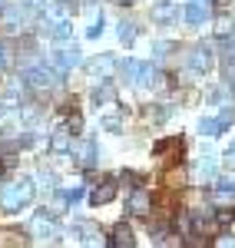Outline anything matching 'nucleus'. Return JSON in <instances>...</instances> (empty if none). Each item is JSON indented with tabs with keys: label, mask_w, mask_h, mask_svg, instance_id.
<instances>
[{
	"label": "nucleus",
	"mask_w": 235,
	"mask_h": 248,
	"mask_svg": "<svg viewBox=\"0 0 235 248\" xmlns=\"http://www.w3.org/2000/svg\"><path fill=\"white\" fill-rule=\"evenodd\" d=\"M30 202H33V186L30 182H14V186H3V192H0V205L7 212H20Z\"/></svg>",
	"instance_id": "obj_1"
},
{
	"label": "nucleus",
	"mask_w": 235,
	"mask_h": 248,
	"mask_svg": "<svg viewBox=\"0 0 235 248\" xmlns=\"http://www.w3.org/2000/svg\"><path fill=\"white\" fill-rule=\"evenodd\" d=\"M119 73H123V79H126V83H133V86L153 83V66L136 63V60H123V63H119Z\"/></svg>",
	"instance_id": "obj_2"
},
{
	"label": "nucleus",
	"mask_w": 235,
	"mask_h": 248,
	"mask_svg": "<svg viewBox=\"0 0 235 248\" xmlns=\"http://www.w3.org/2000/svg\"><path fill=\"white\" fill-rule=\"evenodd\" d=\"M23 79H27L30 86H40V90H47V86H53V83L60 79V73L47 70V66H30V70L23 73Z\"/></svg>",
	"instance_id": "obj_3"
},
{
	"label": "nucleus",
	"mask_w": 235,
	"mask_h": 248,
	"mask_svg": "<svg viewBox=\"0 0 235 248\" xmlns=\"http://www.w3.org/2000/svg\"><path fill=\"white\" fill-rule=\"evenodd\" d=\"M113 199H116V182H113V179L99 182L96 189H93V195H90V202H93V205H110Z\"/></svg>",
	"instance_id": "obj_4"
},
{
	"label": "nucleus",
	"mask_w": 235,
	"mask_h": 248,
	"mask_svg": "<svg viewBox=\"0 0 235 248\" xmlns=\"http://www.w3.org/2000/svg\"><path fill=\"white\" fill-rule=\"evenodd\" d=\"M182 17H186V23H189V27H202V23L209 20V3L192 0V3L186 7V14H182Z\"/></svg>",
	"instance_id": "obj_5"
},
{
	"label": "nucleus",
	"mask_w": 235,
	"mask_h": 248,
	"mask_svg": "<svg viewBox=\"0 0 235 248\" xmlns=\"http://www.w3.org/2000/svg\"><path fill=\"white\" fill-rule=\"evenodd\" d=\"M153 20L162 23V27H172L179 20V7L176 3H156V7H153Z\"/></svg>",
	"instance_id": "obj_6"
},
{
	"label": "nucleus",
	"mask_w": 235,
	"mask_h": 248,
	"mask_svg": "<svg viewBox=\"0 0 235 248\" xmlns=\"http://www.w3.org/2000/svg\"><path fill=\"white\" fill-rule=\"evenodd\" d=\"M77 63H79V50L77 46H66V50H57V53H53V66H57L60 73H63V70H73Z\"/></svg>",
	"instance_id": "obj_7"
},
{
	"label": "nucleus",
	"mask_w": 235,
	"mask_h": 248,
	"mask_svg": "<svg viewBox=\"0 0 235 248\" xmlns=\"http://www.w3.org/2000/svg\"><path fill=\"white\" fill-rule=\"evenodd\" d=\"M33 235L43 238V242H53L60 232H57V225L50 222V215H37V218H33Z\"/></svg>",
	"instance_id": "obj_8"
},
{
	"label": "nucleus",
	"mask_w": 235,
	"mask_h": 248,
	"mask_svg": "<svg viewBox=\"0 0 235 248\" xmlns=\"http://www.w3.org/2000/svg\"><path fill=\"white\" fill-rule=\"evenodd\" d=\"M116 70V60L110 57V53H103V57H96L93 60V66H90V77L93 79H106L110 73Z\"/></svg>",
	"instance_id": "obj_9"
},
{
	"label": "nucleus",
	"mask_w": 235,
	"mask_h": 248,
	"mask_svg": "<svg viewBox=\"0 0 235 248\" xmlns=\"http://www.w3.org/2000/svg\"><path fill=\"white\" fill-rule=\"evenodd\" d=\"M126 209H129V215H146V212H149V192L146 189H133Z\"/></svg>",
	"instance_id": "obj_10"
},
{
	"label": "nucleus",
	"mask_w": 235,
	"mask_h": 248,
	"mask_svg": "<svg viewBox=\"0 0 235 248\" xmlns=\"http://www.w3.org/2000/svg\"><path fill=\"white\" fill-rule=\"evenodd\" d=\"M189 66H192L196 73H205V70L212 66V57H209V46H196V50L189 53Z\"/></svg>",
	"instance_id": "obj_11"
},
{
	"label": "nucleus",
	"mask_w": 235,
	"mask_h": 248,
	"mask_svg": "<svg viewBox=\"0 0 235 248\" xmlns=\"http://www.w3.org/2000/svg\"><path fill=\"white\" fill-rule=\"evenodd\" d=\"M70 149L79 155L83 166H96V146H93V142H77V146L70 142Z\"/></svg>",
	"instance_id": "obj_12"
},
{
	"label": "nucleus",
	"mask_w": 235,
	"mask_h": 248,
	"mask_svg": "<svg viewBox=\"0 0 235 248\" xmlns=\"http://www.w3.org/2000/svg\"><path fill=\"white\" fill-rule=\"evenodd\" d=\"M70 136L73 133H66V126H60L57 133H53V142H50L53 153H66V149H70Z\"/></svg>",
	"instance_id": "obj_13"
},
{
	"label": "nucleus",
	"mask_w": 235,
	"mask_h": 248,
	"mask_svg": "<svg viewBox=\"0 0 235 248\" xmlns=\"http://www.w3.org/2000/svg\"><path fill=\"white\" fill-rule=\"evenodd\" d=\"M133 242H136V238H133V232H129V225H116V229H113V245L129 248Z\"/></svg>",
	"instance_id": "obj_14"
},
{
	"label": "nucleus",
	"mask_w": 235,
	"mask_h": 248,
	"mask_svg": "<svg viewBox=\"0 0 235 248\" xmlns=\"http://www.w3.org/2000/svg\"><path fill=\"white\" fill-rule=\"evenodd\" d=\"M113 99H116V90L110 83H103V86L93 90V103H113Z\"/></svg>",
	"instance_id": "obj_15"
},
{
	"label": "nucleus",
	"mask_w": 235,
	"mask_h": 248,
	"mask_svg": "<svg viewBox=\"0 0 235 248\" xmlns=\"http://www.w3.org/2000/svg\"><path fill=\"white\" fill-rule=\"evenodd\" d=\"M73 235H79V242H96L99 238L96 225H73Z\"/></svg>",
	"instance_id": "obj_16"
},
{
	"label": "nucleus",
	"mask_w": 235,
	"mask_h": 248,
	"mask_svg": "<svg viewBox=\"0 0 235 248\" xmlns=\"http://www.w3.org/2000/svg\"><path fill=\"white\" fill-rule=\"evenodd\" d=\"M222 129H225V126H222L219 119H202V123H199V133L202 136H219Z\"/></svg>",
	"instance_id": "obj_17"
},
{
	"label": "nucleus",
	"mask_w": 235,
	"mask_h": 248,
	"mask_svg": "<svg viewBox=\"0 0 235 248\" xmlns=\"http://www.w3.org/2000/svg\"><path fill=\"white\" fill-rule=\"evenodd\" d=\"M119 40H123V43H133V40H136V27H133V23H119Z\"/></svg>",
	"instance_id": "obj_18"
},
{
	"label": "nucleus",
	"mask_w": 235,
	"mask_h": 248,
	"mask_svg": "<svg viewBox=\"0 0 235 248\" xmlns=\"http://www.w3.org/2000/svg\"><path fill=\"white\" fill-rule=\"evenodd\" d=\"M212 172H216V159H212V155H202V169H199V175H202V179H212Z\"/></svg>",
	"instance_id": "obj_19"
},
{
	"label": "nucleus",
	"mask_w": 235,
	"mask_h": 248,
	"mask_svg": "<svg viewBox=\"0 0 235 248\" xmlns=\"http://www.w3.org/2000/svg\"><path fill=\"white\" fill-rule=\"evenodd\" d=\"M66 129H70V133L77 136V133H79V129H83V119H79V116H77V113H73V116H70V119H66Z\"/></svg>",
	"instance_id": "obj_20"
},
{
	"label": "nucleus",
	"mask_w": 235,
	"mask_h": 248,
	"mask_svg": "<svg viewBox=\"0 0 235 248\" xmlns=\"http://www.w3.org/2000/svg\"><path fill=\"white\" fill-rule=\"evenodd\" d=\"M219 192H235V175H225V179H219Z\"/></svg>",
	"instance_id": "obj_21"
},
{
	"label": "nucleus",
	"mask_w": 235,
	"mask_h": 248,
	"mask_svg": "<svg viewBox=\"0 0 235 248\" xmlns=\"http://www.w3.org/2000/svg\"><path fill=\"white\" fill-rule=\"evenodd\" d=\"M7 20H10V23H23V20H27V14H23V10H14V7H10V10H7Z\"/></svg>",
	"instance_id": "obj_22"
},
{
	"label": "nucleus",
	"mask_w": 235,
	"mask_h": 248,
	"mask_svg": "<svg viewBox=\"0 0 235 248\" xmlns=\"http://www.w3.org/2000/svg\"><path fill=\"white\" fill-rule=\"evenodd\" d=\"M219 123H222V126H232V123H235V109H222Z\"/></svg>",
	"instance_id": "obj_23"
},
{
	"label": "nucleus",
	"mask_w": 235,
	"mask_h": 248,
	"mask_svg": "<svg viewBox=\"0 0 235 248\" xmlns=\"http://www.w3.org/2000/svg\"><path fill=\"white\" fill-rule=\"evenodd\" d=\"M14 166H17V159H14V155H3V159H0V172H10Z\"/></svg>",
	"instance_id": "obj_24"
},
{
	"label": "nucleus",
	"mask_w": 235,
	"mask_h": 248,
	"mask_svg": "<svg viewBox=\"0 0 235 248\" xmlns=\"http://www.w3.org/2000/svg\"><path fill=\"white\" fill-rule=\"evenodd\" d=\"M225 79H229V83L235 86V57L229 60V63H225Z\"/></svg>",
	"instance_id": "obj_25"
},
{
	"label": "nucleus",
	"mask_w": 235,
	"mask_h": 248,
	"mask_svg": "<svg viewBox=\"0 0 235 248\" xmlns=\"http://www.w3.org/2000/svg\"><path fill=\"white\" fill-rule=\"evenodd\" d=\"M86 33H90V37H99V14H93V23H90Z\"/></svg>",
	"instance_id": "obj_26"
},
{
	"label": "nucleus",
	"mask_w": 235,
	"mask_h": 248,
	"mask_svg": "<svg viewBox=\"0 0 235 248\" xmlns=\"http://www.w3.org/2000/svg\"><path fill=\"white\" fill-rule=\"evenodd\" d=\"M219 222H235V209H225V212H219Z\"/></svg>",
	"instance_id": "obj_27"
},
{
	"label": "nucleus",
	"mask_w": 235,
	"mask_h": 248,
	"mask_svg": "<svg viewBox=\"0 0 235 248\" xmlns=\"http://www.w3.org/2000/svg\"><path fill=\"white\" fill-rule=\"evenodd\" d=\"M225 162H229V166H232V169H235V142H232V146H229V149H225Z\"/></svg>",
	"instance_id": "obj_28"
},
{
	"label": "nucleus",
	"mask_w": 235,
	"mask_h": 248,
	"mask_svg": "<svg viewBox=\"0 0 235 248\" xmlns=\"http://www.w3.org/2000/svg\"><path fill=\"white\" fill-rule=\"evenodd\" d=\"M27 3H30V7H40V10L47 7V0H27Z\"/></svg>",
	"instance_id": "obj_29"
},
{
	"label": "nucleus",
	"mask_w": 235,
	"mask_h": 248,
	"mask_svg": "<svg viewBox=\"0 0 235 248\" xmlns=\"http://www.w3.org/2000/svg\"><path fill=\"white\" fill-rule=\"evenodd\" d=\"M3 63H7V57H3V46H0V66H3Z\"/></svg>",
	"instance_id": "obj_30"
},
{
	"label": "nucleus",
	"mask_w": 235,
	"mask_h": 248,
	"mask_svg": "<svg viewBox=\"0 0 235 248\" xmlns=\"http://www.w3.org/2000/svg\"><path fill=\"white\" fill-rule=\"evenodd\" d=\"M0 116H3V103H0Z\"/></svg>",
	"instance_id": "obj_31"
},
{
	"label": "nucleus",
	"mask_w": 235,
	"mask_h": 248,
	"mask_svg": "<svg viewBox=\"0 0 235 248\" xmlns=\"http://www.w3.org/2000/svg\"><path fill=\"white\" fill-rule=\"evenodd\" d=\"M199 3H209V0H199Z\"/></svg>",
	"instance_id": "obj_32"
},
{
	"label": "nucleus",
	"mask_w": 235,
	"mask_h": 248,
	"mask_svg": "<svg viewBox=\"0 0 235 248\" xmlns=\"http://www.w3.org/2000/svg\"><path fill=\"white\" fill-rule=\"evenodd\" d=\"M123 3H133V0H123Z\"/></svg>",
	"instance_id": "obj_33"
}]
</instances>
